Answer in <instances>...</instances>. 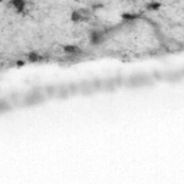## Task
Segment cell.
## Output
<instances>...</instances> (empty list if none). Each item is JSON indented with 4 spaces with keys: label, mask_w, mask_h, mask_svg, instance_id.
<instances>
[{
    "label": "cell",
    "mask_w": 184,
    "mask_h": 184,
    "mask_svg": "<svg viewBox=\"0 0 184 184\" xmlns=\"http://www.w3.org/2000/svg\"><path fill=\"white\" fill-rule=\"evenodd\" d=\"M12 6H13V7H16V9L20 12V10H23V9H25L26 3H25V1H12Z\"/></svg>",
    "instance_id": "6da1fadb"
},
{
    "label": "cell",
    "mask_w": 184,
    "mask_h": 184,
    "mask_svg": "<svg viewBox=\"0 0 184 184\" xmlns=\"http://www.w3.org/2000/svg\"><path fill=\"white\" fill-rule=\"evenodd\" d=\"M72 19H73V20H81V19H82V14H81V12H75V13L72 14Z\"/></svg>",
    "instance_id": "7a4b0ae2"
},
{
    "label": "cell",
    "mask_w": 184,
    "mask_h": 184,
    "mask_svg": "<svg viewBox=\"0 0 184 184\" xmlns=\"http://www.w3.org/2000/svg\"><path fill=\"white\" fill-rule=\"evenodd\" d=\"M65 50H66V52H72V53H73V52H78L79 49H78V47H73V46H65Z\"/></svg>",
    "instance_id": "3957f363"
},
{
    "label": "cell",
    "mask_w": 184,
    "mask_h": 184,
    "mask_svg": "<svg viewBox=\"0 0 184 184\" xmlns=\"http://www.w3.org/2000/svg\"><path fill=\"white\" fill-rule=\"evenodd\" d=\"M29 59H30V60H39L41 58H39V55H36V53H30V55H29Z\"/></svg>",
    "instance_id": "277c9868"
},
{
    "label": "cell",
    "mask_w": 184,
    "mask_h": 184,
    "mask_svg": "<svg viewBox=\"0 0 184 184\" xmlns=\"http://www.w3.org/2000/svg\"><path fill=\"white\" fill-rule=\"evenodd\" d=\"M160 7V4H157V3H154V4H148V9H158Z\"/></svg>",
    "instance_id": "5b68a950"
}]
</instances>
